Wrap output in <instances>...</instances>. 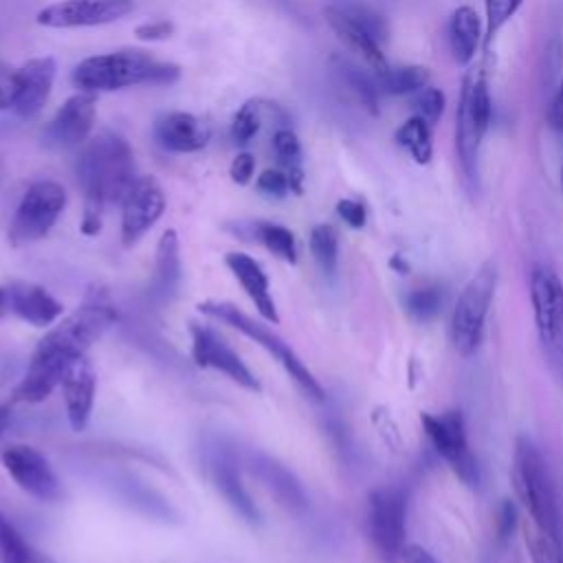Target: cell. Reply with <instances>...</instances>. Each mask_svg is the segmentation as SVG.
<instances>
[{
    "label": "cell",
    "instance_id": "11",
    "mask_svg": "<svg viewBox=\"0 0 563 563\" xmlns=\"http://www.w3.org/2000/svg\"><path fill=\"white\" fill-rule=\"evenodd\" d=\"M420 422L424 427L427 438L431 440L433 449L442 455V460L449 464V468L471 488L479 486V466L475 455L471 453L468 440H466V427L460 411L451 409L440 416L422 413Z\"/></svg>",
    "mask_w": 563,
    "mask_h": 563
},
{
    "label": "cell",
    "instance_id": "23",
    "mask_svg": "<svg viewBox=\"0 0 563 563\" xmlns=\"http://www.w3.org/2000/svg\"><path fill=\"white\" fill-rule=\"evenodd\" d=\"M224 264L229 266V271L233 273V277L240 282V286L244 288V292L249 295V299L253 301V306L257 308V312L271 321L277 323L279 314L268 288V277L264 273V268L260 266V262H255L251 255L240 253V251H231L224 255Z\"/></svg>",
    "mask_w": 563,
    "mask_h": 563
},
{
    "label": "cell",
    "instance_id": "26",
    "mask_svg": "<svg viewBox=\"0 0 563 563\" xmlns=\"http://www.w3.org/2000/svg\"><path fill=\"white\" fill-rule=\"evenodd\" d=\"M482 35V20L475 9L457 7L449 20V46L457 66H468Z\"/></svg>",
    "mask_w": 563,
    "mask_h": 563
},
{
    "label": "cell",
    "instance_id": "28",
    "mask_svg": "<svg viewBox=\"0 0 563 563\" xmlns=\"http://www.w3.org/2000/svg\"><path fill=\"white\" fill-rule=\"evenodd\" d=\"M273 152L282 165V169L288 174L292 194L303 191V167H301V143L297 134L290 128H279L273 134Z\"/></svg>",
    "mask_w": 563,
    "mask_h": 563
},
{
    "label": "cell",
    "instance_id": "44",
    "mask_svg": "<svg viewBox=\"0 0 563 563\" xmlns=\"http://www.w3.org/2000/svg\"><path fill=\"white\" fill-rule=\"evenodd\" d=\"M253 172H255V158L253 154L249 152H242L233 158L231 167H229V174H231V180L238 183V185H246L251 178H253Z\"/></svg>",
    "mask_w": 563,
    "mask_h": 563
},
{
    "label": "cell",
    "instance_id": "16",
    "mask_svg": "<svg viewBox=\"0 0 563 563\" xmlns=\"http://www.w3.org/2000/svg\"><path fill=\"white\" fill-rule=\"evenodd\" d=\"M97 97L95 92L79 90L68 97L64 106L55 112L51 123L44 130V143L51 147H75L88 141V134L95 123Z\"/></svg>",
    "mask_w": 563,
    "mask_h": 563
},
{
    "label": "cell",
    "instance_id": "27",
    "mask_svg": "<svg viewBox=\"0 0 563 563\" xmlns=\"http://www.w3.org/2000/svg\"><path fill=\"white\" fill-rule=\"evenodd\" d=\"M0 563H55L46 552L31 545L0 512Z\"/></svg>",
    "mask_w": 563,
    "mask_h": 563
},
{
    "label": "cell",
    "instance_id": "24",
    "mask_svg": "<svg viewBox=\"0 0 563 563\" xmlns=\"http://www.w3.org/2000/svg\"><path fill=\"white\" fill-rule=\"evenodd\" d=\"M325 20H328L330 29L339 35V40L350 51L358 53L374 68V73L385 70L389 66L385 59V53L380 48V42L365 26H361L350 13H345L339 4L325 7Z\"/></svg>",
    "mask_w": 563,
    "mask_h": 563
},
{
    "label": "cell",
    "instance_id": "5",
    "mask_svg": "<svg viewBox=\"0 0 563 563\" xmlns=\"http://www.w3.org/2000/svg\"><path fill=\"white\" fill-rule=\"evenodd\" d=\"M493 114V101L488 92V79L484 64H475L466 70L462 79L460 90V103H457V128H455V145L457 156L462 165L464 180L471 189H477L479 180V147L484 141V134L490 125Z\"/></svg>",
    "mask_w": 563,
    "mask_h": 563
},
{
    "label": "cell",
    "instance_id": "14",
    "mask_svg": "<svg viewBox=\"0 0 563 563\" xmlns=\"http://www.w3.org/2000/svg\"><path fill=\"white\" fill-rule=\"evenodd\" d=\"M165 194L154 176H141L134 180L125 198L121 200V242L134 246L163 216Z\"/></svg>",
    "mask_w": 563,
    "mask_h": 563
},
{
    "label": "cell",
    "instance_id": "12",
    "mask_svg": "<svg viewBox=\"0 0 563 563\" xmlns=\"http://www.w3.org/2000/svg\"><path fill=\"white\" fill-rule=\"evenodd\" d=\"M0 460L13 482L37 501H57L64 495L59 477L37 449L29 444H7Z\"/></svg>",
    "mask_w": 563,
    "mask_h": 563
},
{
    "label": "cell",
    "instance_id": "22",
    "mask_svg": "<svg viewBox=\"0 0 563 563\" xmlns=\"http://www.w3.org/2000/svg\"><path fill=\"white\" fill-rule=\"evenodd\" d=\"M209 473L216 484V488L222 493V497L231 504V508L242 515L246 521H257L260 512L255 508V501L246 493L242 477H240V466L238 460L231 451L227 449H216L211 460H209Z\"/></svg>",
    "mask_w": 563,
    "mask_h": 563
},
{
    "label": "cell",
    "instance_id": "29",
    "mask_svg": "<svg viewBox=\"0 0 563 563\" xmlns=\"http://www.w3.org/2000/svg\"><path fill=\"white\" fill-rule=\"evenodd\" d=\"M336 73L343 79V84L356 95V99L361 101V106L369 112V114H378V97H380V88L376 84V75L365 73L363 68H358L356 64H352L350 59L336 57Z\"/></svg>",
    "mask_w": 563,
    "mask_h": 563
},
{
    "label": "cell",
    "instance_id": "47",
    "mask_svg": "<svg viewBox=\"0 0 563 563\" xmlns=\"http://www.w3.org/2000/svg\"><path fill=\"white\" fill-rule=\"evenodd\" d=\"M548 121L550 125L563 134V79H561V86L552 99V106H550V112H548Z\"/></svg>",
    "mask_w": 563,
    "mask_h": 563
},
{
    "label": "cell",
    "instance_id": "43",
    "mask_svg": "<svg viewBox=\"0 0 563 563\" xmlns=\"http://www.w3.org/2000/svg\"><path fill=\"white\" fill-rule=\"evenodd\" d=\"M174 33V24L169 20H156V22H145V24H139L134 29V35L139 40H145V42H158V40H167L172 37Z\"/></svg>",
    "mask_w": 563,
    "mask_h": 563
},
{
    "label": "cell",
    "instance_id": "42",
    "mask_svg": "<svg viewBox=\"0 0 563 563\" xmlns=\"http://www.w3.org/2000/svg\"><path fill=\"white\" fill-rule=\"evenodd\" d=\"M336 213L341 216L343 222H347L352 229H361L365 227L367 220V211L363 207V202L352 200V198H343L336 202Z\"/></svg>",
    "mask_w": 563,
    "mask_h": 563
},
{
    "label": "cell",
    "instance_id": "1",
    "mask_svg": "<svg viewBox=\"0 0 563 563\" xmlns=\"http://www.w3.org/2000/svg\"><path fill=\"white\" fill-rule=\"evenodd\" d=\"M117 321V308L106 292H92L86 301L53 325L35 345L24 378L15 387V400L42 402L46 400L66 369L81 356L88 347L97 343L110 325Z\"/></svg>",
    "mask_w": 563,
    "mask_h": 563
},
{
    "label": "cell",
    "instance_id": "31",
    "mask_svg": "<svg viewBox=\"0 0 563 563\" xmlns=\"http://www.w3.org/2000/svg\"><path fill=\"white\" fill-rule=\"evenodd\" d=\"M374 75L380 92L387 95H409L429 84V70L422 66H387Z\"/></svg>",
    "mask_w": 563,
    "mask_h": 563
},
{
    "label": "cell",
    "instance_id": "36",
    "mask_svg": "<svg viewBox=\"0 0 563 563\" xmlns=\"http://www.w3.org/2000/svg\"><path fill=\"white\" fill-rule=\"evenodd\" d=\"M444 106H446V97L440 88H433V86H424L420 90L413 92V99H411V108L416 112V117L424 119L431 128L440 121L442 112H444Z\"/></svg>",
    "mask_w": 563,
    "mask_h": 563
},
{
    "label": "cell",
    "instance_id": "49",
    "mask_svg": "<svg viewBox=\"0 0 563 563\" xmlns=\"http://www.w3.org/2000/svg\"><path fill=\"white\" fill-rule=\"evenodd\" d=\"M9 310V295H7V288L0 286V317Z\"/></svg>",
    "mask_w": 563,
    "mask_h": 563
},
{
    "label": "cell",
    "instance_id": "10",
    "mask_svg": "<svg viewBox=\"0 0 563 563\" xmlns=\"http://www.w3.org/2000/svg\"><path fill=\"white\" fill-rule=\"evenodd\" d=\"M407 497L396 486H383L367 497V526L369 537L385 563L400 561V552L407 545Z\"/></svg>",
    "mask_w": 563,
    "mask_h": 563
},
{
    "label": "cell",
    "instance_id": "39",
    "mask_svg": "<svg viewBox=\"0 0 563 563\" xmlns=\"http://www.w3.org/2000/svg\"><path fill=\"white\" fill-rule=\"evenodd\" d=\"M255 187H257V191H262L264 196H271V198H284L288 191H292L288 174L284 169L262 172Z\"/></svg>",
    "mask_w": 563,
    "mask_h": 563
},
{
    "label": "cell",
    "instance_id": "18",
    "mask_svg": "<svg viewBox=\"0 0 563 563\" xmlns=\"http://www.w3.org/2000/svg\"><path fill=\"white\" fill-rule=\"evenodd\" d=\"M211 130L205 121L189 112H167L156 119L154 123V139L167 152H198L209 143Z\"/></svg>",
    "mask_w": 563,
    "mask_h": 563
},
{
    "label": "cell",
    "instance_id": "41",
    "mask_svg": "<svg viewBox=\"0 0 563 563\" xmlns=\"http://www.w3.org/2000/svg\"><path fill=\"white\" fill-rule=\"evenodd\" d=\"M18 90H20L18 70L0 62V110H9L15 106Z\"/></svg>",
    "mask_w": 563,
    "mask_h": 563
},
{
    "label": "cell",
    "instance_id": "35",
    "mask_svg": "<svg viewBox=\"0 0 563 563\" xmlns=\"http://www.w3.org/2000/svg\"><path fill=\"white\" fill-rule=\"evenodd\" d=\"M442 303H444V295H442V288L438 286L418 288L409 292L405 299L407 312L418 321H431L442 310Z\"/></svg>",
    "mask_w": 563,
    "mask_h": 563
},
{
    "label": "cell",
    "instance_id": "50",
    "mask_svg": "<svg viewBox=\"0 0 563 563\" xmlns=\"http://www.w3.org/2000/svg\"><path fill=\"white\" fill-rule=\"evenodd\" d=\"M561 187H563V169H561Z\"/></svg>",
    "mask_w": 563,
    "mask_h": 563
},
{
    "label": "cell",
    "instance_id": "48",
    "mask_svg": "<svg viewBox=\"0 0 563 563\" xmlns=\"http://www.w3.org/2000/svg\"><path fill=\"white\" fill-rule=\"evenodd\" d=\"M9 420H11V409H9V405H0V438H2V433H4V429H7V424H9Z\"/></svg>",
    "mask_w": 563,
    "mask_h": 563
},
{
    "label": "cell",
    "instance_id": "17",
    "mask_svg": "<svg viewBox=\"0 0 563 563\" xmlns=\"http://www.w3.org/2000/svg\"><path fill=\"white\" fill-rule=\"evenodd\" d=\"M62 391H64V402H66V416L73 427V431H84L92 405H95V391H97V374L92 363L81 356L77 358L64 374L62 378Z\"/></svg>",
    "mask_w": 563,
    "mask_h": 563
},
{
    "label": "cell",
    "instance_id": "45",
    "mask_svg": "<svg viewBox=\"0 0 563 563\" xmlns=\"http://www.w3.org/2000/svg\"><path fill=\"white\" fill-rule=\"evenodd\" d=\"M515 526H517V508H515V504H512L510 499H504V504H501V508H499L497 530H499V534L506 539V537L512 534Z\"/></svg>",
    "mask_w": 563,
    "mask_h": 563
},
{
    "label": "cell",
    "instance_id": "30",
    "mask_svg": "<svg viewBox=\"0 0 563 563\" xmlns=\"http://www.w3.org/2000/svg\"><path fill=\"white\" fill-rule=\"evenodd\" d=\"M251 238L257 240L260 244H264L273 255H277L279 260L295 264L297 262V242L290 229H286L284 224L277 222H268V220H257L249 224Z\"/></svg>",
    "mask_w": 563,
    "mask_h": 563
},
{
    "label": "cell",
    "instance_id": "46",
    "mask_svg": "<svg viewBox=\"0 0 563 563\" xmlns=\"http://www.w3.org/2000/svg\"><path fill=\"white\" fill-rule=\"evenodd\" d=\"M400 563H438V559L418 543H407L400 552Z\"/></svg>",
    "mask_w": 563,
    "mask_h": 563
},
{
    "label": "cell",
    "instance_id": "38",
    "mask_svg": "<svg viewBox=\"0 0 563 563\" xmlns=\"http://www.w3.org/2000/svg\"><path fill=\"white\" fill-rule=\"evenodd\" d=\"M345 13H350L361 26H365L380 44L387 40V33H389V29H387V22H385V18L380 15V13H376L374 9H369V7H363V4H350V2H345V4H339Z\"/></svg>",
    "mask_w": 563,
    "mask_h": 563
},
{
    "label": "cell",
    "instance_id": "37",
    "mask_svg": "<svg viewBox=\"0 0 563 563\" xmlns=\"http://www.w3.org/2000/svg\"><path fill=\"white\" fill-rule=\"evenodd\" d=\"M521 4L523 0H486V48Z\"/></svg>",
    "mask_w": 563,
    "mask_h": 563
},
{
    "label": "cell",
    "instance_id": "13",
    "mask_svg": "<svg viewBox=\"0 0 563 563\" xmlns=\"http://www.w3.org/2000/svg\"><path fill=\"white\" fill-rule=\"evenodd\" d=\"M191 334V358L198 367H211L229 376L233 383L249 391H260V380L246 367V363L231 350V345L209 325L205 323H189Z\"/></svg>",
    "mask_w": 563,
    "mask_h": 563
},
{
    "label": "cell",
    "instance_id": "9",
    "mask_svg": "<svg viewBox=\"0 0 563 563\" xmlns=\"http://www.w3.org/2000/svg\"><path fill=\"white\" fill-rule=\"evenodd\" d=\"M66 207V189L55 180H35L24 191L11 227L9 242L13 246H24L42 240L59 220Z\"/></svg>",
    "mask_w": 563,
    "mask_h": 563
},
{
    "label": "cell",
    "instance_id": "21",
    "mask_svg": "<svg viewBox=\"0 0 563 563\" xmlns=\"http://www.w3.org/2000/svg\"><path fill=\"white\" fill-rule=\"evenodd\" d=\"M249 466L253 475L268 488V493L290 512H303L308 506L306 493L295 475L266 453H251Z\"/></svg>",
    "mask_w": 563,
    "mask_h": 563
},
{
    "label": "cell",
    "instance_id": "20",
    "mask_svg": "<svg viewBox=\"0 0 563 563\" xmlns=\"http://www.w3.org/2000/svg\"><path fill=\"white\" fill-rule=\"evenodd\" d=\"M9 310L35 328L55 323L62 317L64 306L40 284L15 279L7 286Z\"/></svg>",
    "mask_w": 563,
    "mask_h": 563
},
{
    "label": "cell",
    "instance_id": "3",
    "mask_svg": "<svg viewBox=\"0 0 563 563\" xmlns=\"http://www.w3.org/2000/svg\"><path fill=\"white\" fill-rule=\"evenodd\" d=\"M180 77V66L161 62L141 48L95 55L77 64L73 84L86 92L119 90L128 86H169Z\"/></svg>",
    "mask_w": 563,
    "mask_h": 563
},
{
    "label": "cell",
    "instance_id": "15",
    "mask_svg": "<svg viewBox=\"0 0 563 563\" xmlns=\"http://www.w3.org/2000/svg\"><path fill=\"white\" fill-rule=\"evenodd\" d=\"M134 9V0H62L37 13V24L51 29L97 26L114 22Z\"/></svg>",
    "mask_w": 563,
    "mask_h": 563
},
{
    "label": "cell",
    "instance_id": "40",
    "mask_svg": "<svg viewBox=\"0 0 563 563\" xmlns=\"http://www.w3.org/2000/svg\"><path fill=\"white\" fill-rule=\"evenodd\" d=\"M526 545L530 552L532 563H563V556L556 552V548L537 530L526 537Z\"/></svg>",
    "mask_w": 563,
    "mask_h": 563
},
{
    "label": "cell",
    "instance_id": "34",
    "mask_svg": "<svg viewBox=\"0 0 563 563\" xmlns=\"http://www.w3.org/2000/svg\"><path fill=\"white\" fill-rule=\"evenodd\" d=\"M262 110H264L262 101L251 99L235 112L231 123V139L235 145H246L257 134L262 123Z\"/></svg>",
    "mask_w": 563,
    "mask_h": 563
},
{
    "label": "cell",
    "instance_id": "6",
    "mask_svg": "<svg viewBox=\"0 0 563 563\" xmlns=\"http://www.w3.org/2000/svg\"><path fill=\"white\" fill-rule=\"evenodd\" d=\"M198 310L216 321H222L231 328H235L238 332H242L244 336L253 339L255 343H260L271 356H275L282 367L288 372V376L297 383V387L312 400H323L325 391L319 385V380L312 376V372L306 367V363L297 356V352L290 347V343H286L277 332H273V328L255 321L253 317H249L244 310H240L235 303L231 301H218V299H207L198 303Z\"/></svg>",
    "mask_w": 563,
    "mask_h": 563
},
{
    "label": "cell",
    "instance_id": "7",
    "mask_svg": "<svg viewBox=\"0 0 563 563\" xmlns=\"http://www.w3.org/2000/svg\"><path fill=\"white\" fill-rule=\"evenodd\" d=\"M530 301L539 343L550 369L563 380V284L548 264H534L530 271Z\"/></svg>",
    "mask_w": 563,
    "mask_h": 563
},
{
    "label": "cell",
    "instance_id": "4",
    "mask_svg": "<svg viewBox=\"0 0 563 563\" xmlns=\"http://www.w3.org/2000/svg\"><path fill=\"white\" fill-rule=\"evenodd\" d=\"M512 482L537 530L563 556V512L559 495L539 449L528 438H517L515 442Z\"/></svg>",
    "mask_w": 563,
    "mask_h": 563
},
{
    "label": "cell",
    "instance_id": "19",
    "mask_svg": "<svg viewBox=\"0 0 563 563\" xmlns=\"http://www.w3.org/2000/svg\"><path fill=\"white\" fill-rule=\"evenodd\" d=\"M55 59L53 57H35L29 59L18 68V79H20V90L15 99V114L22 119H35L53 88L55 79Z\"/></svg>",
    "mask_w": 563,
    "mask_h": 563
},
{
    "label": "cell",
    "instance_id": "2",
    "mask_svg": "<svg viewBox=\"0 0 563 563\" xmlns=\"http://www.w3.org/2000/svg\"><path fill=\"white\" fill-rule=\"evenodd\" d=\"M77 178L84 189L81 233L97 235L108 205H121L134 185V156L128 141L114 132H101L86 141L77 158Z\"/></svg>",
    "mask_w": 563,
    "mask_h": 563
},
{
    "label": "cell",
    "instance_id": "25",
    "mask_svg": "<svg viewBox=\"0 0 563 563\" xmlns=\"http://www.w3.org/2000/svg\"><path fill=\"white\" fill-rule=\"evenodd\" d=\"M180 284V249L174 229H167L156 246L154 275L150 282V299L154 303H169Z\"/></svg>",
    "mask_w": 563,
    "mask_h": 563
},
{
    "label": "cell",
    "instance_id": "8",
    "mask_svg": "<svg viewBox=\"0 0 563 563\" xmlns=\"http://www.w3.org/2000/svg\"><path fill=\"white\" fill-rule=\"evenodd\" d=\"M497 268L493 262H486L462 288L453 312H451V343L460 356H471L484 336L486 314L495 297Z\"/></svg>",
    "mask_w": 563,
    "mask_h": 563
},
{
    "label": "cell",
    "instance_id": "32",
    "mask_svg": "<svg viewBox=\"0 0 563 563\" xmlns=\"http://www.w3.org/2000/svg\"><path fill=\"white\" fill-rule=\"evenodd\" d=\"M394 141L405 147L411 158L418 163V165H427L431 161V154H433V145H431V125L420 119V117H411L407 119L396 132H394Z\"/></svg>",
    "mask_w": 563,
    "mask_h": 563
},
{
    "label": "cell",
    "instance_id": "33",
    "mask_svg": "<svg viewBox=\"0 0 563 563\" xmlns=\"http://www.w3.org/2000/svg\"><path fill=\"white\" fill-rule=\"evenodd\" d=\"M310 253L325 275H334L339 262V238L334 227L317 224L310 231Z\"/></svg>",
    "mask_w": 563,
    "mask_h": 563
}]
</instances>
